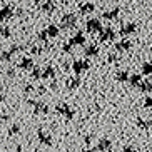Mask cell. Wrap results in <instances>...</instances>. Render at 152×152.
Returning <instances> with one entry per match:
<instances>
[{
    "label": "cell",
    "instance_id": "11",
    "mask_svg": "<svg viewBox=\"0 0 152 152\" xmlns=\"http://www.w3.org/2000/svg\"><path fill=\"white\" fill-rule=\"evenodd\" d=\"M151 5H152V0H151Z\"/></svg>",
    "mask_w": 152,
    "mask_h": 152
},
{
    "label": "cell",
    "instance_id": "10",
    "mask_svg": "<svg viewBox=\"0 0 152 152\" xmlns=\"http://www.w3.org/2000/svg\"><path fill=\"white\" fill-rule=\"evenodd\" d=\"M130 152H139V151H130Z\"/></svg>",
    "mask_w": 152,
    "mask_h": 152
},
{
    "label": "cell",
    "instance_id": "3",
    "mask_svg": "<svg viewBox=\"0 0 152 152\" xmlns=\"http://www.w3.org/2000/svg\"><path fill=\"white\" fill-rule=\"evenodd\" d=\"M142 82V75H139V74H135V75L130 77V84L134 85V87H139V84Z\"/></svg>",
    "mask_w": 152,
    "mask_h": 152
},
{
    "label": "cell",
    "instance_id": "5",
    "mask_svg": "<svg viewBox=\"0 0 152 152\" xmlns=\"http://www.w3.org/2000/svg\"><path fill=\"white\" fill-rule=\"evenodd\" d=\"M134 30H135V25H134V23H127V25L122 28V32H124V34H132Z\"/></svg>",
    "mask_w": 152,
    "mask_h": 152
},
{
    "label": "cell",
    "instance_id": "8",
    "mask_svg": "<svg viewBox=\"0 0 152 152\" xmlns=\"http://www.w3.org/2000/svg\"><path fill=\"white\" fill-rule=\"evenodd\" d=\"M130 47V42L129 40H125V42H122L121 45H119V49H129Z\"/></svg>",
    "mask_w": 152,
    "mask_h": 152
},
{
    "label": "cell",
    "instance_id": "4",
    "mask_svg": "<svg viewBox=\"0 0 152 152\" xmlns=\"http://www.w3.org/2000/svg\"><path fill=\"white\" fill-rule=\"evenodd\" d=\"M137 125L140 129H149L152 125V122H147V121H142V119H137Z\"/></svg>",
    "mask_w": 152,
    "mask_h": 152
},
{
    "label": "cell",
    "instance_id": "2",
    "mask_svg": "<svg viewBox=\"0 0 152 152\" xmlns=\"http://www.w3.org/2000/svg\"><path fill=\"white\" fill-rule=\"evenodd\" d=\"M142 74L144 75H152V62L142 64Z\"/></svg>",
    "mask_w": 152,
    "mask_h": 152
},
{
    "label": "cell",
    "instance_id": "1",
    "mask_svg": "<svg viewBox=\"0 0 152 152\" xmlns=\"http://www.w3.org/2000/svg\"><path fill=\"white\" fill-rule=\"evenodd\" d=\"M139 89L142 90V92H145V94H149V92H152V82L151 80H142L139 84Z\"/></svg>",
    "mask_w": 152,
    "mask_h": 152
},
{
    "label": "cell",
    "instance_id": "9",
    "mask_svg": "<svg viewBox=\"0 0 152 152\" xmlns=\"http://www.w3.org/2000/svg\"><path fill=\"white\" fill-rule=\"evenodd\" d=\"M107 145H109V142H107V140H104V142L100 144V147H102V149H107Z\"/></svg>",
    "mask_w": 152,
    "mask_h": 152
},
{
    "label": "cell",
    "instance_id": "7",
    "mask_svg": "<svg viewBox=\"0 0 152 152\" xmlns=\"http://www.w3.org/2000/svg\"><path fill=\"white\" fill-rule=\"evenodd\" d=\"M127 79H129V75H127V74H125V72H121V74H119V80H127Z\"/></svg>",
    "mask_w": 152,
    "mask_h": 152
},
{
    "label": "cell",
    "instance_id": "6",
    "mask_svg": "<svg viewBox=\"0 0 152 152\" xmlns=\"http://www.w3.org/2000/svg\"><path fill=\"white\" fill-rule=\"evenodd\" d=\"M144 107L152 109V97H151V95H149V97H145V100H144Z\"/></svg>",
    "mask_w": 152,
    "mask_h": 152
}]
</instances>
